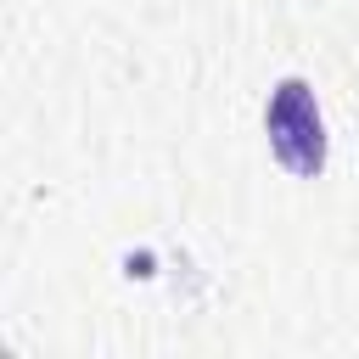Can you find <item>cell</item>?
<instances>
[{"instance_id":"1","label":"cell","mask_w":359,"mask_h":359,"mask_svg":"<svg viewBox=\"0 0 359 359\" xmlns=\"http://www.w3.org/2000/svg\"><path fill=\"white\" fill-rule=\"evenodd\" d=\"M269 146L280 157V168L292 174H320L325 168V123H320V107H314V90L303 79H280L275 95H269Z\"/></svg>"}]
</instances>
